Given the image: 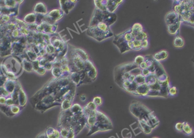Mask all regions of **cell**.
Instances as JSON below:
<instances>
[{"label": "cell", "mask_w": 194, "mask_h": 138, "mask_svg": "<svg viewBox=\"0 0 194 138\" xmlns=\"http://www.w3.org/2000/svg\"><path fill=\"white\" fill-rule=\"evenodd\" d=\"M112 129V125L110 119L101 112H96V119L94 126L90 128L89 134H94L99 131L110 130Z\"/></svg>", "instance_id": "obj_1"}, {"label": "cell", "mask_w": 194, "mask_h": 138, "mask_svg": "<svg viewBox=\"0 0 194 138\" xmlns=\"http://www.w3.org/2000/svg\"><path fill=\"white\" fill-rule=\"evenodd\" d=\"M63 16V13L60 10L55 9L48 13V15H46L44 18L45 21L47 23H52L56 22L58 20L61 18Z\"/></svg>", "instance_id": "obj_2"}, {"label": "cell", "mask_w": 194, "mask_h": 138, "mask_svg": "<svg viewBox=\"0 0 194 138\" xmlns=\"http://www.w3.org/2000/svg\"><path fill=\"white\" fill-rule=\"evenodd\" d=\"M46 135L48 138H60V131L52 127H49L46 131Z\"/></svg>", "instance_id": "obj_3"}, {"label": "cell", "mask_w": 194, "mask_h": 138, "mask_svg": "<svg viewBox=\"0 0 194 138\" xmlns=\"http://www.w3.org/2000/svg\"><path fill=\"white\" fill-rule=\"evenodd\" d=\"M34 12L36 13L40 14H46L47 13L45 5L42 2H39L36 4V5L35 6Z\"/></svg>", "instance_id": "obj_4"}, {"label": "cell", "mask_w": 194, "mask_h": 138, "mask_svg": "<svg viewBox=\"0 0 194 138\" xmlns=\"http://www.w3.org/2000/svg\"><path fill=\"white\" fill-rule=\"evenodd\" d=\"M139 125L141 128V130L143 131L145 134H150L151 132L152 131L153 128L150 126V125H149L148 124L145 123L139 122Z\"/></svg>", "instance_id": "obj_5"}, {"label": "cell", "mask_w": 194, "mask_h": 138, "mask_svg": "<svg viewBox=\"0 0 194 138\" xmlns=\"http://www.w3.org/2000/svg\"><path fill=\"white\" fill-rule=\"evenodd\" d=\"M22 64V67L23 69L26 70V71L30 72L33 69L32 62H30V61L29 60H27V58H23Z\"/></svg>", "instance_id": "obj_6"}, {"label": "cell", "mask_w": 194, "mask_h": 138, "mask_svg": "<svg viewBox=\"0 0 194 138\" xmlns=\"http://www.w3.org/2000/svg\"><path fill=\"white\" fill-rule=\"evenodd\" d=\"M182 132L187 135H191L193 134V129L188 123H183Z\"/></svg>", "instance_id": "obj_7"}, {"label": "cell", "mask_w": 194, "mask_h": 138, "mask_svg": "<svg viewBox=\"0 0 194 138\" xmlns=\"http://www.w3.org/2000/svg\"><path fill=\"white\" fill-rule=\"evenodd\" d=\"M24 21L26 23H30V24L32 23H32H35L36 21V15L34 13L29 14L28 15H27L25 17Z\"/></svg>", "instance_id": "obj_8"}, {"label": "cell", "mask_w": 194, "mask_h": 138, "mask_svg": "<svg viewBox=\"0 0 194 138\" xmlns=\"http://www.w3.org/2000/svg\"><path fill=\"white\" fill-rule=\"evenodd\" d=\"M70 130H69L67 128H61L60 130V133L61 135V138H66L67 135L68 134L69 131Z\"/></svg>", "instance_id": "obj_9"}, {"label": "cell", "mask_w": 194, "mask_h": 138, "mask_svg": "<svg viewBox=\"0 0 194 138\" xmlns=\"http://www.w3.org/2000/svg\"><path fill=\"white\" fill-rule=\"evenodd\" d=\"M93 102H94V104H95L97 106H101L102 104L103 101H102V99L101 97H95L93 100Z\"/></svg>", "instance_id": "obj_10"}, {"label": "cell", "mask_w": 194, "mask_h": 138, "mask_svg": "<svg viewBox=\"0 0 194 138\" xmlns=\"http://www.w3.org/2000/svg\"><path fill=\"white\" fill-rule=\"evenodd\" d=\"M143 60H144L143 56H137V57L135 58V64H136L137 65H140L142 62H143Z\"/></svg>", "instance_id": "obj_11"}, {"label": "cell", "mask_w": 194, "mask_h": 138, "mask_svg": "<svg viewBox=\"0 0 194 138\" xmlns=\"http://www.w3.org/2000/svg\"><path fill=\"white\" fill-rule=\"evenodd\" d=\"M11 111L13 114H17L20 111V109L19 107L16 106H11Z\"/></svg>", "instance_id": "obj_12"}, {"label": "cell", "mask_w": 194, "mask_h": 138, "mask_svg": "<svg viewBox=\"0 0 194 138\" xmlns=\"http://www.w3.org/2000/svg\"><path fill=\"white\" fill-rule=\"evenodd\" d=\"M175 128L179 132H182L183 123H177L175 125Z\"/></svg>", "instance_id": "obj_13"}, {"label": "cell", "mask_w": 194, "mask_h": 138, "mask_svg": "<svg viewBox=\"0 0 194 138\" xmlns=\"http://www.w3.org/2000/svg\"><path fill=\"white\" fill-rule=\"evenodd\" d=\"M76 135V134L74 131L70 130L69 131L68 134L66 138H75Z\"/></svg>", "instance_id": "obj_14"}, {"label": "cell", "mask_w": 194, "mask_h": 138, "mask_svg": "<svg viewBox=\"0 0 194 138\" xmlns=\"http://www.w3.org/2000/svg\"><path fill=\"white\" fill-rule=\"evenodd\" d=\"M6 98L5 97H0V105H4L6 104Z\"/></svg>", "instance_id": "obj_15"}, {"label": "cell", "mask_w": 194, "mask_h": 138, "mask_svg": "<svg viewBox=\"0 0 194 138\" xmlns=\"http://www.w3.org/2000/svg\"><path fill=\"white\" fill-rule=\"evenodd\" d=\"M80 99L82 101H85V100H86V96L85 94H81L80 97Z\"/></svg>", "instance_id": "obj_16"}, {"label": "cell", "mask_w": 194, "mask_h": 138, "mask_svg": "<svg viewBox=\"0 0 194 138\" xmlns=\"http://www.w3.org/2000/svg\"><path fill=\"white\" fill-rule=\"evenodd\" d=\"M0 69H1V67H0ZM1 69H0V71H1ZM0 75H1V74H0Z\"/></svg>", "instance_id": "obj_17"}, {"label": "cell", "mask_w": 194, "mask_h": 138, "mask_svg": "<svg viewBox=\"0 0 194 138\" xmlns=\"http://www.w3.org/2000/svg\"></svg>", "instance_id": "obj_18"}]
</instances>
